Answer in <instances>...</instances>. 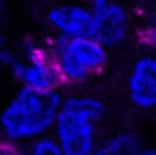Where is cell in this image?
<instances>
[{
    "label": "cell",
    "instance_id": "obj_7",
    "mask_svg": "<svg viewBox=\"0 0 156 155\" xmlns=\"http://www.w3.org/2000/svg\"><path fill=\"white\" fill-rule=\"evenodd\" d=\"M45 22L55 35L85 37L94 33V20L87 2H60L45 11Z\"/></svg>",
    "mask_w": 156,
    "mask_h": 155
},
{
    "label": "cell",
    "instance_id": "obj_8",
    "mask_svg": "<svg viewBox=\"0 0 156 155\" xmlns=\"http://www.w3.org/2000/svg\"><path fill=\"white\" fill-rule=\"evenodd\" d=\"M145 142L142 141V137L131 130H122L116 131L109 137H105L104 141L98 142L96 152L98 155H140L142 146Z\"/></svg>",
    "mask_w": 156,
    "mask_h": 155
},
{
    "label": "cell",
    "instance_id": "obj_3",
    "mask_svg": "<svg viewBox=\"0 0 156 155\" xmlns=\"http://www.w3.org/2000/svg\"><path fill=\"white\" fill-rule=\"evenodd\" d=\"M45 47L66 86H83L98 77L109 64V49L93 35H53Z\"/></svg>",
    "mask_w": 156,
    "mask_h": 155
},
{
    "label": "cell",
    "instance_id": "obj_9",
    "mask_svg": "<svg viewBox=\"0 0 156 155\" xmlns=\"http://www.w3.org/2000/svg\"><path fill=\"white\" fill-rule=\"evenodd\" d=\"M26 152L33 155H64L62 146L53 131H47L44 135H38L37 139H33L29 144H26Z\"/></svg>",
    "mask_w": 156,
    "mask_h": 155
},
{
    "label": "cell",
    "instance_id": "obj_10",
    "mask_svg": "<svg viewBox=\"0 0 156 155\" xmlns=\"http://www.w3.org/2000/svg\"><path fill=\"white\" fill-rule=\"evenodd\" d=\"M142 42L145 44V47L149 51L156 53V17L153 20H149L145 24V28L142 29Z\"/></svg>",
    "mask_w": 156,
    "mask_h": 155
},
{
    "label": "cell",
    "instance_id": "obj_6",
    "mask_svg": "<svg viewBox=\"0 0 156 155\" xmlns=\"http://www.w3.org/2000/svg\"><path fill=\"white\" fill-rule=\"evenodd\" d=\"M125 91L129 102L142 112H156V53L138 55L125 75Z\"/></svg>",
    "mask_w": 156,
    "mask_h": 155
},
{
    "label": "cell",
    "instance_id": "obj_2",
    "mask_svg": "<svg viewBox=\"0 0 156 155\" xmlns=\"http://www.w3.org/2000/svg\"><path fill=\"white\" fill-rule=\"evenodd\" d=\"M105 102L93 93L62 95L53 133L64 155H91L100 142V126L105 119Z\"/></svg>",
    "mask_w": 156,
    "mask_h": 155
},
{
    "label": "cell",
    "instance_id": "obj_4",
    "mask_svg": "<svg viewBox=\"0 0 156 155\" xmlns=\"http://www.w3.org/2000/svg\"><path fill=\"white\" fill-rule=\"evenodd\" d=\"M9 73L20 86L33 89H60L62 86L47 47L33 39H24L18 44Z\"/></svg>",
    "mask_w": 156,
    "mask_h": 155
},
{
    "label": "cell",
    "instance_id": "obj_13",
    "mask_svg": "<svg viewBox=\"0 0 156 155\" xmlns=\"http://www.w3.org/2000/svg\"><path fill=\"white\" fill-rule=\"evenodd\" d=\"M4 11H5V9H4V4L0 2V22H2V18H4Z\"/></svg>",
    "mask_w": 156,
    "mask_h": 155
},
{
    "label": "cell",
    "instance_id": "obj_1",
    "mask_svg": "<svg viewBox=\"0 0 156 155\" xmlns=\"http://www.w3.org/2000/svg\"><path fill=\"white\" fill-rule=\"evenodd\" d=\"M60 100V89L20 86L0 108V150L26 148L38 135L51 131Z\"/></svg>",
    "mask_w": 156,
    "mask_h": 155
},
{
    "label": "cell",
    "instance_id": "obj_11",
    "mask_svg": "<svg viewBox=\"0 0 156 155\" xmlns=\"http://www.w3.org/2000/svg\"><path fill=\"white\" fill-rule=\"evenodd\" d=\"M15 57H16V51L5 42V39L0 37V70H9Z\"/></svg>",
    "mask_w": 156,
    "mask_h": 155
},
{
    "label": "cell",
    "instance_id": "obj_12",
    "mask_svg": "<svg viewBox=\"0 0 156 155\" xmlns=\"http://www.w3.org/2000/svg\"><path fill=\"white\" fill-rule=\"evenodd\" d=\"M140 155H156V146L144 144V146H142V152H140Z\"/></svg>",
    "mask_w": 156,
    "mask_h": 155
},
{
    "label": "cell",
    "instance_id": "obj_5",
    "mask_svg": "<svg viewBox=\"0 0 156 155\" xmlns=\"http://www.w3.org/2000/svg\"><path fill=\"white\" fill-rule=\"evenodd\" d=\"M94 20L93 37L107 49L122 47L133 29V17L123 0H87Z\"/></svg>",
    "mask_w": 156,
    "mask_h": 155
}]
</instances>
